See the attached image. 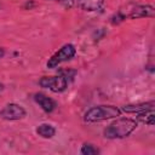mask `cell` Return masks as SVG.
I'll use <instances>...</instances> for the list:
<instances>
[{"mask_svg": "<svg viewBox=\"0 0 155 155\" xmlns=\"http://www.w3.org/2000/svg\"><path fill=\"white\" fill-rule=\"evenodd\" d=\"M136 127H137V122L134 120L119 119L104 130V136L107 138H110V139L124 138V137H127Z\"/></svg>", "mask_w": 155, "mask_h": 155, "instance_id": "6da1fadb", "label": "cell"}, {"mask_svg": "<svg viewBox=\"0 0 155 155\" xmlns=\"http://www.w3.org/2000/svg\"><path fill=\"white\" fill-rule=\"evenodd\" d=\"M120 114H121V111L117 107L98 105V107H93L90 110H87L84 119L86 122H96V121H102V120L120 116Z\"/></svg>", "mask_w": 155, "mask_h": 155, "instance_id": "7a4b0ae2", "label": "cell"}, {"mask_svg": "<svg viewBox=\"0 0 155 155\" xmlns=\"http://www.w3.org/2000/svg\"><path fill=\"white\" fill-rule=\"evenodd\" d=\"M155 10L150 5H128L125 10H121L117 16L120 21L125 18H142V17H154Z\"/></svg>", "mask_w": 155, "mask_h": 155, "instance_id": "3957f363", "label": "cell"}, {"mask_svg": "<svg viewBox=\"0 0 155 155\" xmlns=\"http://www.w3.org/2000/svg\"><path fill=\"white\" fill-rule=\"evenodd\" d=\"M75 54V47L71 44H67L63 47H61L47 62V68H56L62 62L69 61Z\"/></svg>", "mask_w": 155, "mask_h": 155, "instance_id": "277c9868", "label": "cell"}, {"mask_svg": "<svg viewBox=\"0 0 155 155\" xmlns=\"http://www.w3.org/2000/svg\"><path fill=\"white\" fill-rule=\"evenodd\" d=\"M41 87L50 88L53 92H62L67 88V79L64 76H44L39 81Z\"/></svg>", "mask_w": 155, "mask_h": 155, "instance_id": "5b68a950", "label": "cell"}, {"mask_svg": "<svg viewBox=\"0 0 155 155\" xmlns=\"http://www.w3.org/2000/svg\"><path fill=\"white\" fill-rule=\"evenodd\" d=\"M0 116L5 120H19L25 116V110L16 103H10L0 111Z\"/></svg>", "mask_w": 155, "mask_h": 155, "instance_id": "8992f818", "label": "cell"}, {"mask_svg": "<svg viewBox=\"0 0 155 155\" xmlns=\"http://www.w3.org/2000/svg\"><path fill=\"white\" fill-rule=\"evenodd\" d=\"M34 99L35 102L46 111V113H51L53 111V109L56 108V103L53 99H51L50 97H47L46 94L44 93H36L34 96Z\"/></svg>", "mask_w": 155, "mask_h": 155, "instance_id": "52a82bcc", "label": "cell"}, {"mask_svg": "<svg viewBox=\"0 0 155 155\" xmlns=\"http://www.w3.org/2000/svg\"><path fill=\"white\" fill-rule=\"evenodd\" d=\"M155 103L154 102H148V103H140V104H130L124 107V111L126 113H143L147 110L154 109Z\"/></svg>", "mask_w": 155, "mask_h": 155, "instance_id": "ba28073f", "label": "cell"}, {"mask_svg": "<svg viewBox=\"0 0 155 155\" xmlns=\"http://www.w3.org/2000/svg\"><path fill=\"white\" fill-rule=\"evenodd\" d=\"M76 2L85 11H96L103 5L104 0H76Z\"/></svg>", "mask_w": 155, "mask_h": 155, "instance_id": "9c48e42d", "label": "cell"}, {"mask_svg": "<svg viewBox=\"0 0 155 155\" xmlns=\"http://www.w3.org/2000/svg\"><path fill=\"white\" fill-rule=\"evenodd\" d=\"M56 130L53 128V126L48 125V124H41L38 128H36V133L44 138H51L54 136Z\"/></svg>", "mask_w": 155, "mask_h": 155, "instance_id": "30bf717a", "label": "cell"}, {"mask_svg": "<svg viewBox=\"0 0 155 155\" xmlns=\"http://www.w3.org/2000/svg\"><path fill=\"white\" fill-rule=\"evenodd\" d=\"M138 119H139L142 122L153 126V125H154V111H153V109H151V110L143 111V113H139Z\"/></svg>", "mask_w": 155, "mask_h": 155, "instance_id": "8fae6325", "label": "cell"}, {"mask_svg": "<svg viewBox=\"0 0 155 155\" xmlns=\"http://www.w3.org/2000/svg\"><path fill=\"white\" fill-rule=\"evenodd\" d=\"M99 150L97 148H94L92 144H84L82 148H81V154L84 155H94V154H98Z\"/></svg>", "mask_w": 155, "mask_h": 155, "instance_id": "7c38bea8", "label": "cell"}, {"mask_svg": "<svg viewBox=\"0 0 155 155\" xmlns=\"http://www.w3.org/2000/svg\"><path fill=\"white\" fill-rule=\"evenodd\" d=\"M56 1H58V2L63 4V5H64V6H67V7H70V6L73 5V2H74V0H56Z\"/></svg>", "mask_w": 155, "mask_h": 155, "instance_id": "4fadbf2b", "label": "cell"}, {"mask_svg": "<svg viewBox=\"0 0 155 155\" xmlns=\"http://www.w3.org/2000/svg\"><path fill=\"white\" fill-rule=\"evenodd\" d=\"M4 54H5V50L4 48H0V58H2Z\"/></svg>", "mask_w": 155, "mask_h": 155, "instance_id": "5bb4252c", "label": "cell"}, {"mask_svg": "<svg viewBox=\"0 0 155 155\" xmlns=\"http://www.w3.org/2000/svg\"><path fill=\"white\" fill-rule=\"evenodd\" d=\"M2 90H4V85H2V84H0V92H1Z\"/></svg>", "mask_w": 155, "mask_h": 155, "instance_id": "9a60e30c", "label": "cell"}]
</instances>
